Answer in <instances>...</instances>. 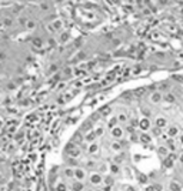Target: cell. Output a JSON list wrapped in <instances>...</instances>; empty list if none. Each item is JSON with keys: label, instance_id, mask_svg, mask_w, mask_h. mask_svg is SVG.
<instances>
[{"label": "cell", "instance_id": "obj_1", "mask_svg": "<svg viewBox=\"0 0 183 191\" xmlns=\"http://www.w3.org/2000/svg\"><path fill=\"white\" fill-rule=\"evenodd\" d=\"M65 151L69 154V157H73V158L80 157V154H82V150H80V147H79L76 143H73V141H70V143H67V144H66Z\"/></svg>", "mask_w": 183, "mask_h": 191}, {"label": "cell", "instance_id": "obj_2", "mask_svg": "<svg viewBox=\"0 0 183 191\" xmlns=\"http://www.w3.org/2000/svg\"><path fill=\"white\" fill-rule=\"evenodd\" d=\"M179 158V157H176V154H169L166 158L163 160V163H162V166H163V168H166V170H170L173 168V166H174V161Z\"/></svg>", "mask_w": 183, "mask_h": 191}, {"label": "cell", "instance_id": "obj_3", "mask_svg": "<svg viewBox=\"0 0 183 191\" xmlns=\"http://www.w3.org/2000/svg\"><path fill=\"white\" fill-rule=\"evenodd\" d=\"M89 183H90L92 185H95V187L100 185V184H103V177H102V174L97 173V171L92 173V174L89 175Z\"/></svg>", "mask_w": 183, "mask_h": 191}, {"label": "cell", "instance_id": "obj_4", "mask_svg": "<svg viewBox=\"0 0 183 191\" xmlns=\"http://www.w3.org/2000/svg\"><path fill=\"white\" fill-rule=\"evenodd\" d=\"M139 128L142 133H149V130L152 128V123L149 118H146V117H143V118H140L139 120Z\"/></svg>", "mask_w": 183, "mask_h": 191}, {"label": "cell", "instance_id": "obj_5", "mask_svg": "<svg viewBox=\"0 0 183 191\" xmlns=\"http://www.w3.org/2000/svg\"><path fill=\"white\" fill-rule=\"evenodd\" d=\"M87 177V173H86V168H83V167H77L75 168V180L77 181H85Z\"/></svg>", "mask_w": 183, "mask_h": 191}, {"label": "cell", "instance_id": "obj_6", "mask_svg": "<svg viewBox=\"0 0 183 191\" xmlns=\"http://www.w3.org/2000/svg\"><path fill=\"white\" fill-rule=\"evenodd\" d=\"M155 127H157V128H166V127H169V123H167V118L166 117H163V116H157L156 118H155Z\"/></svg>", "mask_w": 183, "mask_h": 191}, {"label": "cell", "instance_id": "obj_7", "mask_svg": "<svg viewBox=\"0 0 183 191\" xmlns=\"http://www.w3.org/2000/svg\"><path fill=\"white\" fill-rule=\"evenodd\" d=\"M149 100H150L152 104H159L162 100H164V95L162 94L160 91H152V94L149 95Z\"/></svg>", "mask_w": 183, "mask_h": 191}, {"label": "cell", "instance_id": "obj_8", "mask_svg": "<svg viewBox=\"0 0 183 191\" xmlns=\"http://www.w3.org/2000/svg\"><path fill=\"white\" fill-rule=\"evenodd\" d=\"M166 134H167V137L169 138H177L179 137V134H180V131H179V127L177 126H169L167 127V131H166Z\"/></svg>", "mask_w": 183, "mask_h": 191}, {"label": "cell", "instance_id": "obj_9", "mask_svg": "<svg viewBox=\"0 0 183 191\" xmlns=\"http://www.w3.org/2000/svg\"><path fill=\"white\" fill-rule=\"evenodd\" d=\"M123 134H125V130H123L122 127H119V126H117V127H115L113 130H110V136L115 138L116 141L123 137Z\"/></svg>", "mask_w": 183, "mask_h": 191}, {"label": "cell", "instance_id": "obj_10", "mask_svg": "<svg viewBox=\"0 0 183 191\" xmlns=\"http://www.w3.org/2000/svg\"><path fill=\"white\" fill-rule=\"evenodd\" d=\"M70 191H85V183L73 180L72 184H70Z\"/></svg>", "mask_w": 183, "mask_h": 191}, {"label": "cell", "instance_id": "obj_11", "mask_svg": "<svg viewBox=\"0 0 183 191\" xmlns=\"http://www.w3.org/2000/svg\"><path fill=\"white\" fill-rule=\"evenodd\" d=\"M139 141L143 144H152V134L150 133H140Z\"/></svg>", "mask_w": 183, "mask_h": 191}, {"label": "cell", "instance_id": "obj_12", "mask_svg": "<svg viewBox=\"0 0 183 191\" xmlns=\"http://www.w3.org/2000/svg\"><path fill=\"white\" fill-rule=\"evenodd\" d=\"M99 150H100V147H99L97 143H92V144L87 146V153H89L90 156H96V154H99Z\"/></svg>", "mask_w": 183, "mask_h": 191}, {"label": "cell", "instance_id": "obj_13", "mask_svg": "<svg viewBox=\"0 0 183 191\" xmlns=\"http://www.w3.org/2000/svg\"><path fill=\"white\" fill-rule=\"evenodd\" d=\"M96 133H95V130H92V131H89L86 133V136H85V141H86L87 144H92V143H96Z\"/></svg>", "mask_w": 183, "mask_h": 191}, {"label": "cell", "instance_id": "obj_14", "mask_svg": "<svg viewBox=\"0 0 183 191\" xmlns=\"http://www.w3.org/2000/svg\"><path fill=\"white\" fill-rule=\"evenodd\" d=\"M157 154H159V157H163V158H166L170 153H169V149H167V146H159L157 147Z\"/></svg>", "mask_w": 183, "mask_h": 191}, {"label": "cell", "instance_id": "obj_15", "mask_svg": "<svg viewBox=\"0 0 183 191\" xmlns=\"http://www.w3.org/2000/svg\"><path fill=\"white\" fill-rule=\"evenodd\" d=\"M137 183L142 184V185H147L149 175H146V174H143V173H139V174H137Z\"/></svg>", "mask_w": 183, "mask_h": 191}, {"label": "cell", "instance_id": "obj_16", "mask_svg": "<svg viewBox=\"0 0 183 191\" xmlns=\"http://www.w3.org/2000/svg\"><path fill=\"white\" fill-rule=\"evenodd\" d=\"M109 173H110V175H117V174H120V167H119L117 164L112 163L109 166Z\"/></svg>", "mask_w": 183, "mask_h": 191}, {"label": "cell", "instance_id": "obj_17", "mask_svg": "<svg viewBox=\"0 0 183 191\" xmlns=\"http://www.w3.org/2000/svg\"><path fill=\"white\" fill-rule=\"evenodd\" d=\"M69 39H70V33L65 30V32L60 33V36H59V42L62 43V44H65V43L69 42Z\"/></svg>", "mask_w": 183, "mask_h": 191}, {"label": "cell", "instance_id": "obj_18", "mask_svg": "<svg viewBox=\"0 0 183 191\" xmlns=\"http://www.w3.org/2000/svg\"><path fill=\"white\" fill-rule=\"evenodd\" d=\"M109 114H112V106L110 104H106V106H103L100 108V116L108 117Z\"/></svg>", "mask_w": 183, "mask_h": 191}, {"label": "cell", "instance_id": "obj_19", "mask_svg": "<svg viewBox=\"0 0 183 191\" xmlns=\"http://www.w3.org/2000/svg\"><path fill=\"white\" fill-rule=\"evenodd\" d=\"M52 26H53L54 32L62 30V29H63V20H62V19H56V20L52 21Z\"/></svg>", "mask_w": 183, "mask_h": 191}, {"label": "cell", "instance_id": "obj_20", "mask_svg": "<svg viewBox=\"0 0 183 191\" xmlns=\"http://www.w3.org/2000/svg\"><path fill=\"white\" fill-rule=\"evenodd\" d=\"M117 124H119V118H117V116L112 117V118H110V120L108 121V127L110 128V130H113L115 127H117Z\"/></svg>", "mask_w": 183, "mask_h": 191}, {"label": "cell", "instance_id": "obj_21", "mask_svg": "<svg viewBox=\"0 0 183 191\" xmlns=\"http://www.w3.org/2000/svg\"><path fill=\"white\" fill-rule=\"evenodd\" d=\"M63 174H65L67 178H75V168L67 166V167L65 168V171H63Z\"/></svg>", "mask_w": 183, "mask_h": 191}, {"label": "cell", "instance_id": "obj_22", "mask_svg": "<svg viewBox=\"0 0 183 191\" xmlns=\"http://www.w3.org/2000/svg\"><path fill=\"white\" fill-rule=\"evenodd\" d=\"M167 149H169V151H176L177 150V143L173 140V138H169L167 140Z\"/></svg>", "mask_w": 183, "mask_h": 191}, {"label": "cell", "instance_id": "obj_23", "mask_svg": "<svg viewBox=\"0 0 183 191\" xmlns=\"http://www.w3.org/2000/svg\"><path fill=\"white\" fill-rule=\"evenodd\" d=\"M115 184V178H113V175H106V177H103V185H109V187H112Z\"/></svg>", "mask_w": 183, "mask_h": 191}, {"label": "cell", "instance_id": "obj_24", "mask_svg": "<svg viewBox=\"0 0 183 191\" xmlns=\"http://www.w3.org/2000/svg\"><path fill=\"white\" fill-rule=\"evenodd\" d=\"M169 188H170V191H182V187H180V184L177 181H170Z\"/></svg>", "mask_w": 183, "mask_h": 191}, {"label": "cell", "instance_id": "obj_25", "mask_svg": "<svg viewBox=\"0 0 183 191\" xmlns=\"http://www.w3.org/2000/svg\"><path fill=\"white\" fill-rule=\"evenodd\" d=\"M110 150H112L113 153H119V151H122V144H120L119 141H113V143L110 144Z\"/></svg>", "mask_w": 183, "mask_h": 191}, {"label": "cell", "instance_id": "obj_26", "mask_svg": "<svg viewBox=\"0 0 183 191\" xmlns=\"http://www.w3.org/2000/svg\"><path fill=\"white\" fill-rule=\"evenodd\" d=\"M54 190L56 191H67V184H66L65 181H59V183L56 184Z\"/></svg>", "mask_w": 183, "mask_h": 191}, {"label": "cell", "instance_id": "obj_27", "mask_svg": "<svg viewBox=\"0 0 183 191\" xmlns=\"http://www.w3.org/2000/svg\"><path fill=\"white\" fill-rule=\"evenodd\" d=\"M32 43H33V46L37 47V49H42V47H43V40H42L40 37H33Z\"/></svg>", "mask_w": 183, "mask_h": 191}, {"label": "cell", "instance_id": "obj_28", "mask_svg": "<svg viewBox=\"0 0 183 191\" xmlns=\"http://www.w3.org/2000/svg\"><path fill=\"white\" fill-rule=\"evenodd\" d=\"M90 126H93V124H92V120H87V121H85V123H83V127L80 128V131H86V133L92 131V127H90Z\"/></svg>", "mask_w": 183, "mask_h": 191}, {"label": "cell", "instance_id": "obj_29", "mask_svg": "<svg viewBox=\"0 0 183 191\" xmlns=\"http://www.w3.org/2000/svg\"><path fill=\"white\" fill-rule=\"evenodd\" d=\"M24 27H26L27 30H34V29L37 27V23H36V21H34V20H32V19H29V20H27V23H26V26H24Z\"/></svg>", "mask_w": 183, "mask_h": 191}, {"label": "cell", "instance_id": "obj_30", "mask_svg": "<svg viewBox=\"0 0 183 191\" xmlns=\"http://www.w3.org/2000/svg\"><path fill=\"white\" fill-rule=\"evenodd\" d=\"M72 141H73V143H76V144H77V143H79V141H80V143H82V141H85V137H83V134H82V133H80V131H77V133H76V134H75V138H73V140H72ZM77 146H79V144H77Z\"/></svg>", "mask_w": 183, "mask_h": 191}, {"label": "cell", "instance_id": "obj_31", "mask_svg": "<svg viewBox=\"0 0 183 191\" xmlns=\"http://www.w3.org/2000/svg\"><path fill=\"white\" fill-rule=\"evenodd\" d=\"M117 118L119 123H126V121H129V114L127 113H120V114H117Z\"/></svg>", "mask_w": 183, "mask_h": 191}, {"label": "cell", "instance_id": "obj_32", "mask_svg": "<svg viewBox=\"0 0 183 191\" xmlns=\"http://www.w3.org/2000/svg\"><path fill=\"white\" fill-rule=\"evenodd\" d=\"M164 100H166L167 103H174V101H176V97H174L172 93H166V94H164Z\"/></svg>", "mask_w": 183, "mask_h": 191}, {"label": "cell", "instance_id": "obj_33", "mask_svg": "<svg viewBox=\"0 0 183 191\" xmlns=\"http://www.w3.org/2000/svg\"><path fill=\"white\" fill-rule=\"evenodd\" d=\"M95 133H96L97 137H102V136H103V133H105V128H103V126H96V128H95Z\"/></svg>", "mask_w": 183, "mask_h": 191}, {"label": "cell", "instance_id": "obj_34", "mask_svg": "<svg viewBox=\"0 0 183 191\" xmlns=\"http://www.w3.org/2000/svg\"><path fill=\"white\" fill-rule=\"evenodd\" d=\"M11 24H13V19L11 17H4L3 19V26L4 27H10Z\"/></svg>", "mask_w": 183, "mask_h": 191}, {"label": "cell", "instance_id": "obj_35", "mask_svg": "<svg viewBox=\"0 0 183 191\" xmlns=\"http://www.w3.org/2000/svg\"><path fill=\"white\" fill-rule=\"evenodd\" d=\"M67 164H69V167H70V166H75V168H77V164H79V163H77V158L69 157V158H67Z\"/></svg>", "mask_w": 183, "mask_h": 191}, {"label": "cell", "instance_id": "obj_36", "mask_svg": "<svg viewBox=\"0 0 183 191\" xmlns=\"http://www.w3.org/2000/svg\"><path fill=\"white\" fill-rule=\"evenodd\" d=\"M106 171H109V167L105 164V163L100 164V166L97 167V173H100V174H102V173H106Z\"/></svg>", "mask_w": 183, "mask_h": 191}, {"label": "cell", "instance_id": "obj_37", "mask_svg": "<svg viewBox=\"0 0 183 191\" xmlns=\"http://www.w3.org/2000/svg\"><path fill=\"white\" fill-rule=\"evenodd\" d=\"M132 91H126V93H122V98H126V100H130L132 98Z\"/></svg>", "mask_w": 183, "mask_h": 191}, {"label": "cell", "instance_id": "obj_38", "mask_svg": "<svg viewBox=\"0 0 183 191\" xmlns=\"http://www.w3.org/2000/svg\"><path fill=\"white\" fill-rule=\"evenodd\" d=\"M40 9H42V10H49V9H50V4H49V3H40Z\"/></svg>", "mask_w": 183, "mask_h": 191}, {"label": "cell", "instance_id": "obj_39", "mask_svg": "<svg viewBox=\"0 0 183 191\" xmlns=\"http://www.w3.org/2000/svg\"><path fill=\"white\" fill-rule=\"evenodd\" d=\"M142 113H143V116L146 117V118L150 117V110H147V108H142Z\"/></svg>", "mask_w": 183, "mask_h": 191}, {"label": "cell", "instance_id": "obj_40", "mask_svg": "<svg viewBox=\"0 0 183 191\" xmlns=\"http://www.w3.org/2000/svg\"><path fill=\"white\" fill-rule=\"evenodd\" d=\"M145 90H146L145 87H140V88H137V90L135 91V94H136V95H142L143 93H145Z\"/></svg>", "mask_w": 183, "mask_h": 191}, {"label": "cell", "instance_id": "obj_41", "mask_svg": "<svg viewBox=\"0 0 183 191\" xmlns=\"http://www.w3.org/2000/svg\"><path fill=\"white\" fill-rule=\"evenodd\" d=\"M130 73H133V69H132V67H126V70H125L123 76H125V77H127V76H129Z\"/></svg>", "mask_w": 183, "mask_h": 191}, {"label": "cell", "instance_id": "obj_42", "mask_svg": "<svg viewBox=\"0 0 183 191\" xmlns=\"http://www.w3.org/2000/svg\"><path fill=\"white\" fill-rule=\"evenodd\" d=\"M56 70H57V66H56V64H52V66H50V69H49V71H47V73H49V74H52V73H54V71H56Z\"/></svg>", "mask_w": 183, "mask_h": 191}, {"label": "cell", "instance_id": "obj_43", "mask_svg": "<svg viewBox=\"0 0 183 191\" xmlns=\"http://www.w3.org/2000/svg\"><path fill=\"white\" fill-rule=\"evenodd\" d=\"M86 166H87V167H89V168H93V167H96V163H95L93 160H92V161L89 160V161H87V163H86Z\"/></svg>", "mask_w": 183, "mask_h": 191}, {"label": "cell", "instance_id": "obj_44", "mask_svg": "<svg viewBox=\"0 0 183 191\" xmlns=\"http://www.w3.org/2000/svg\"><path fill=\"white\" fill-rule=\"evenodd\" d=\"M140 71H142V67H140V66H136V67H133V74H139Z\"/></svg>", "mask_w": 183, "mask_h": 191}, {"label": "cell", "instance_id": "obj_45", "mask_svg": "<svg viewBox=\"0 0 183 191\" xmlns=\"http://www.w3.org/2000/svg\"><path fill=\"white\" fill-rule=\"evenodd\" d=\"M130 140H132L133 143H136V141H139V136H137V134H132V136H130Z\"/></svg>", "mask_w": 183, "mask_h": 191}, {"label": "cell", "instance_id": "obj_46", "mask_svg": "<svg viewBox=\"0 0 183 191\" xmlns=\"http://www.w3.org/2000/svg\"><path fill=\"white\" fill-rule=\"evenodd\" d=\"M177 144H179V146H183V134H179V137H177Z\"/></svg>", "mask_w": 183, "mask_h": 191}, {"label": "cell", "instance_id": "obj_47", "mask_svg": "<svg viewBox=\"0 0 183 191\" xmlns=\"http://www.w3.org/2000/svg\"><path fill=\"white\" fill-rule=\"evenodd\" d=\"M153 185H155V190H156V191H162V190H163V185H162V184H153Z\"/></svg>", "mask_w": 183, "mask_h": 191}, {"label": "cell", "instance_id": "obj_48", "mask_svg": "<svg viewBox=\"0 0 183 191\" xmlns=\"http://www.w3.org/2000/svg\"><path fill=\"white\" fill-rule=\"evenodd\" d=\"M57 103H59V104H63V103H65V97H63V95H59V97H57Z\"/></svg>", "mask_w": 183, "mask_h": 191}, {"label": "cell", "instance_id": "obj_49", "mask_svg": "<svg viewBox=\"0 0 183 191\" xmlns=\"http://www.w3.org/2000/svg\"><path fill=\"white\" fill-rule=\"evenodd\" d=\"M85 57H86V53H83V52L77 54V59H79V60H85Z\"/></svg>", "mask_w": 183, "mask_h": 191}, {"label": "cell", "instance_id": "obj_50", "mask_svg": "<svg viewBox=\"0 0 183 191\" xmlns=\"http://www.w3.org/2000/svg\"><path fill=\"white\" fill-rule=\"evenodd\" d=\"M145 191H156V190H155V185H146Z\"/></svg>", "mask_w": 183, "mask_h": 191}, {"label": "cell", "instance_id": "obj_51", "mask_svg": "<svg viewBox=\"0 0 183 191\" xmlns=\"http://www.w3.org/2000/svg\"><path fill=\"white\" fill-rule=\"evenodd\" d=\"M160 131H162L160 128H157V127H155V128H153V133H155L156 136H159V134H160Z\"/></svg>", "mask_w": 183, "mask_h": 191}, {"label": "cell", "instance_id": "obj_52", "mask_svg": "<svg viewBox=\"0 0 183 191\" xmlns=\"http://www.w3.org/2000/svg\"><path fill=\"white\" fill-rule=\"evenodd\" d=\"M14 87H16V86H14V83H9V84H7V88H9V90H13V88H14Z\"/></svg>", "mask_w": 183, "mask_h": 191}, {"label": "cell", "instance_id": "obj_53", "mask_svg": "<svg viewBox=\"0 0 183 191\" xmlns=\"http://www.w3.org/2000/svg\"><path fill=\"white\" fill-rule=\"evenodd\" d=\"M177 160H179V161H180V163H182V164H183V153H182V154H180V156H179V158H177Z\"/></svg>", "mask_w": 183, "mask_h": 191}, {"label": "cell", "instance_id": "obj_54", "mask_svg": "<svg viewBox=\"0 0 183 191\" xmlns=\"http://www.w3.org/2000/svg\"><path fill=\"white\" fill-rule=\"evenodd\" d=\"M113 44H116V46H117V44H120V40H119V39H116V40H113Z\"/></svg>", "mask_w": 183, "mask_h": 191}, {"label": "cell", "instance_id": "obj_55", "mask_svg": "<svg viewBox=\"0 0 183 191\" xmlns=\"http://www.w3.org/2000/svg\"><path fill=\"white\" fill-rule=\"evenodd\" d=\"M63 87H65V83H60V84L57 86V88H59V90H60V88H63Z\"/></svg>", "mask_w": 183, "mask_h": 191}, {"label": "cell", "instance_id": "obj_56", "mask_svg": "<svg viewBox=\"0 0 183 191\" xmlns=\"http://www.w3.org/2000/svg\"><path fill=\"white\" fill-rule=\"evenodd\" d=\"M93 191H105L103 188H96V190H93Z\"/></svg>", "mask_w": 183, "mask_h": 191}, {"label": "cell", "instance_id": "obj_57", "mask_svg": "<svg viewBox=\"0 0 183 191\" xmlns=\"http://www.w3.org/2000/svg\"><path fill=\"white\" fill-rule=\"evenodd\" d=\"M122 191H127V190H122Z\"/></svg>", "mask_w": 183, "mask_h": 191}, {"label": "cell", "instance_id": "obj_58", "mask_svg": "<svg viewBox=\"0 0 183 191\" xmlns=\"http://www.w3.org/2000/svg\"><path fill=\"white\" fill-rule=\"evenodd\" d=\"M85 191H89V190H85Z\"/></svg>", "mask_w": 183, "mask_h": 191}]
</instances>
